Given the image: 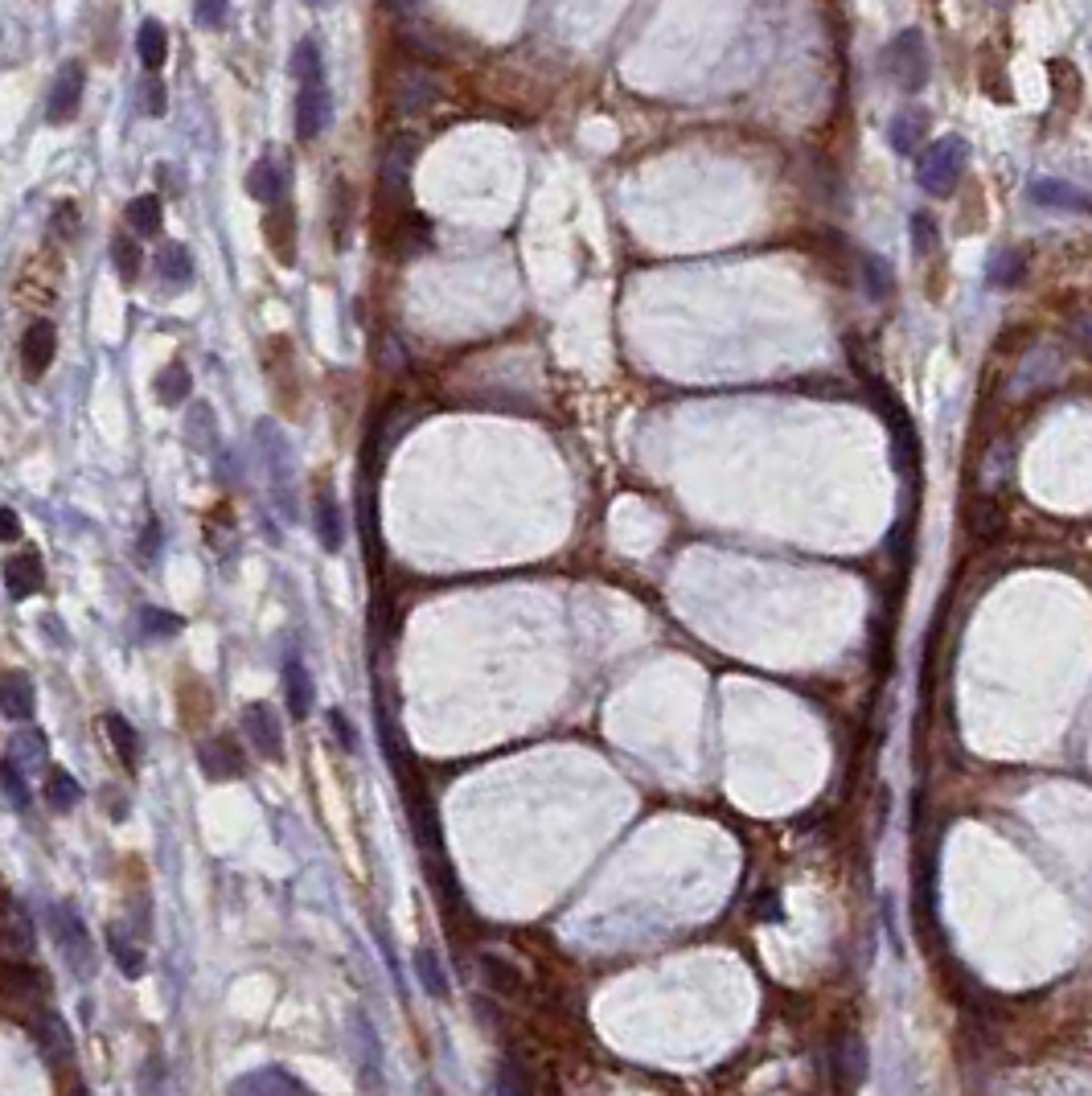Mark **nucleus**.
<instances>
[{
	"mask_svg": "<svg viewBox=\"0 0 1092 1096\" xmlns=\"http://www.w3.org/2000/svg\"><path fill=\"white\" fill-rule=\"evenodd\" d=\"M198 764L205 768L210 780H242L247 776V759H242L239 743L230 735H210L198 743Z\"/></svg>",
	"mask_w": 1092,
	"mask_h": 1096,
	"instance_id": "6e6552de",
	"label": "nucleus"
},
{
	"mask_svg": "<svg viewBox=\"0 0 1092 1096\" xmlns=\"http://www.w3.org/2000/svg\"><path fill=\"white\" fill-rule=\"evenodd\" d=\"M333 119V99L324 86H300L296 95V135L300 140H317Z\"/></svg>",
	"mask_w": 1092,
	"mask_h": 1096,
	"instance_id": "ddd939ff",
	"label": "nucleus"
},
{
	"mask_svg": "<svg viewBox=\"0 0 1092 1096\" xmlns=\"http://www.w3.org/2000/svg\"><path fill=\"white\" fill-rule=\"evenodd\" d=\"M399 243H403L407 251L427 247V243H431V222H427L424 214H407V219L399 222Z\"/></svg>",
	"mask_w": 1092,
	"mask_h": 1096,
	"instance_id": "e433bc0d",
	"label": "nucleus"
},
{
	"mask_svg": "<svg viewBox=\"0 0 1092 1096\" xmlns=\"http://www.w3.org/2000/svg\"><path fill=\"white\" fill-rule=\"evenodd\" d=\"M284 694H288V710L292 719H308V710H312V674L305 670V661L300 658H288L284 661Z\"/></svg>",
	"mask_w": 1092,
	"mask_h": 1096,
	"instance_id": "a211bd4d",
	"label": "nucleus"
},
{
	"mask_svg": "<svg viewBox=\"0 0 1092 1096\" xmlns=\"http://www.w3.org/2000/svg\"><path fill=\"white\" fill-rule=\"evenodd\" d=\"M46 801H50L58 813L74 810V805L83 801V785H79V780H74L67 768H54V773L46 776Z\"/></svg>",
	"mask_w": 1092,
	"mask_h": 1096,
	"instance_id": "c85d7f7f",
	"label": "nucleus"
},
{
	"mask_svg": "<svg viewBox=\"0 0 1092 1096\" xmlns=\"http://www.w3.org/2000/svg\"><path fill=\"white\" fill-rule=\"evenodd\" d=\"M0 534H4V542H17L21 539V518H17V509H13V506L0 509Z\"/></svg>",
	"mask_w": 1092,
	"mask_h": 1096,
	"instance_id": "49530a36",
	"label": "nucleus"
},
{
	"mask_svg": "<svg viewBox=\"0 0 1092 1096\" xmlns=\"http://www.w3.org/2000/svg\"><path fill=\"white\" fill-rule=\"evenodd\" d=\"M103 727H107V740H111V752L120 756L123 768H136V764H140L136 727L128 723L123 715H116V710H107V715H103Z\"/></svg>",
	"mask_w": 1092,
	"mask_h": 1096,
	"instance_id": "412c9836",
	"label": "nucleus"
},
{
	"mask_svg": "<svg viewBox=\"0 0 1092 1096\" xmlns=\"http://www.w3.org/2000/svg\"><path fill=\"white\" fill-rule=\"evenodd\" d=\"M308 4H324V0H308Z\"/></svg>",
	"mask_w": 1092,
	"mask_h": 1096,
	"instance_id": "3c124183",
	"label": "nucleus"
},
{
	"mask_svg": "<svg viewBox=\"0 0 1092 1096\" xmlns=\"http://www.w3.org/2000/svg\"><path fill=\"white\" fill-rule=\"evenodd\" d=\"M136 54H140V62H144V70L156 74V70L165 67V58H169V30H165L161 21L149 17L136 34Z\"/></svg>",
	"mask_w": 1092,
	"mask_h": 1096,
	"instance_id": "aec40b11",
	"label": "nucleus"
},
{
	"mask_svg": "<svg viewBox=\"0 0 1092 1096\" xmlns=\"http://www.w3.org/2000/svg\"><path fill=\"white\" fill-rule=\"evenodd\" d=\"M0 703H4V715H9L13 723L34 719V707H37L34 677L21 674V670H9V674H4V686H0Z\"/></svg>",
	"mask_w": 1092,
	"mask_h": 1096,
	"instance_id": "f3484780",
	"label": "nucleus"
},
{
	"mask_svg": "<svg viewBox=\"0 0 1092 1096\" xmlns=\"http://www.w3.org/2000/svg\"><path fill=\"white\" fill-rule=\"evenodd\" d=\"M415 969H419V981H424V990L431 998H448V981H444V969H440V962L427 953V948H419L415 953Z\"/></svg>",
	"mask_w": 1092,
	"mask_h": 1096,
	"instance_id": "72a5a7b5",
	"label": "nucleus"
},
{
	"mask_svg": "<svg viewBox=\"0 0 1092 1096\" xmlns=\"http://www.w3.org/2000/svg\"><path fill=\"white\" fill-rule=\"evenodd\" d=\"M292 74H296V83L300 86H321L324 58H321V46H317L312 37H300V42H296V50H292Z\"/></svg>",
	"mask_w": 1092,
	"mask_h": 1096,
	"instance_id": "4be33fe9",
	"label": "nucleus"
},
{
	"mask_svg": "<svg viewBox=\"0 0 1092 1096\" xmlns=\"http://www.w3.org/2000/svg\"><path fill=\"white\" fill-rule=\"evenodd\" d=\"M534 1096H563V1093H559V1084H550V1080H538Z\"/></svg>",
	"mask_w": 1092,
	"mask_h": 1096,
	"instance_id": "09e8293b",
	"label": "nucleus"
},
{
	"mask_svg": "<svg viewBox=\"0 0 1092 1096\" xmlns=\"http://www.w3.org/2000/svg\"><path fill=\"white\" fill-rule=\"evenodd\" d=\"M156 271H161L165 284H189L193 280V259H189V251L181 243H165L156 251Z\"/></svg>",
	"mask_w": 1092,
	"mask_h": 1096,
	"instance_id": "bb28decb",
	"label": "nucleus"
},
{
	"mask_svg": "<svg viewBox=\"0 0 1092 1096\" xmlns=\"http://www.w3.org/2000/svg\"><path fill=\"white\" fill-rule=\"evenodd\" d=\"M1031 202L1047 205V210H1068V214H1092L1089 193L1076 189L1072 181H1059V177H1035L1031 181Z\"/></svg>",
	"mask_w": 1092,
	"mask_h": 1096,
	"instance_id": "9b49d317",
	"label": "nucleus"
},
{
	"mask_svg": "<svg viewBox=\"0 0 1092 1096\" xmlns=\"http://www.w3.org/2000/svg\"><path fill=\"white\" fill-rule=\"evenodd\" d=\"M415 135H394L387 152H382V169H378V189H382V202H403L407 198V181H411V161H415Z\"/></svg>",
	"mask_w": 1092,
	"mask_h": 1096,
	"instance_id": "39448f33",
	"label": "nucleus"
},
{
	"mask_svg": "<svg viewBox=\"0 0 1092 1096\" xmlns=\"http://www.w3.org/2000/svg\"><path fill=\"white\" fill-rule=\"evenodd\" d=\"M924 135H928V111H921V107H907V111H900L888 128L891 149L904 152V156H912V152L921 149Z\"/></svg>",
	"mask_w": 1092,
	"mask_h": 1096,
	"instance_id": "6ab92c4d",
	"label": "nucleus"
},
{
	"mask_svg": "<svg viewBox=\"0 0 1092 1096\" xmlns=\"http://www.w3.org/2000/svg\"><path fill=\"white\" fill-rule=\"evenodd\" d=\"M50 924H54V941H58V948L67 953V965L79 974V978H86V974H91V965H95V941H91L86 924L79 920V911L67 908V904H54Z\"/></svg>",
	"mask_w": 1092,
	"mask_h": 1096,
	"instance_id": "7ed1b4c3",
	"label": "nucleus"
},
{
	"mask_svg": "<svg viewBox=\"0 0 1092 1096\" xmlns=\"http://www.w3.org/2000/svg\"><path fill=\"white\" fill-rule=\"evenodd\" d=\"M858 271H863V280H867L870 300H888L891 292H895V275H891L888 259H879V255H863Z\"/></svg>",
	"mask_w": 1092,
	"mask_h": 1096,
	"instance_id": "7c9ffc66",
	"label": "nucleus"
},
{
	"mask_svg": "<svg viewBox=\"0 0 1092 1096\" xmlns=\"http://www.w3.org/2000/svg\"><path fill=\"white\" fill-rule=\"evenodd\" d=\"M193 390V378H189V366L186 362H169L165 370L156 374V399L165 406H177L186 403V394Z\"/></svg>",
	"mask_w": 1092,
	"mask_h": 1096,
	"instance_id": "393cba45",
	"label": "nucleus"
},
{
	"mask_svg": "<svg viewBox=\"0 0 1092 1096\" xmlns=\"http://www.w3.org/2000/svg\"><path fill=\"white\" fill-rule=\"evenodd\" d=\"M838 1068H842V1076L858 1084V1080L867 1076V1047L858 1044V1039H846L842 1056H838Z\"/></svg>",
	"mask_w": 1092,
	"mask_h": 1096,
	"instance_id": "58836bf2",
	"label": "nucleus"
},
{
	"mask_svg": "<svg viewBox=\"0 0 1092 1096\" xmlns=\"http://www.w3.org/2000/svg\"><path fill=\"white\" fill-rule=\"evenodd\" d=\"M226 1096H321V1093H312L305 1080L292 1076L288 1068L268 1063V1068H256V1072H242V1076L230 1080Z\"/></svg>",
	"mask_w": 1092,
	"mask_h": 1096,
	"instance_id": "20e7f679",
	"label": "nucleus"
},
{
	"mask_svg": "<svg viewBox=\"0 0 1092 1096\" xmlns=\"http://www.w3.org/2000/svg\"><path fill=\"white\" fill-rule=\"evenodd\" d=\"M436 95H440V83H436V74H427V67H407L399 74V83H394V107L403 116L424 111Z\"/></svg>",
	"mask_w": 1092,
	"mask_h": 1096,
	"instance_id": "4468645a",
	"label": "nucleus"
},
{
	"mask_svg": "<svg viewBox=\"0 0 1092 1096\" xmlns=\"http://www.w3.org/2000/svg\"><path fill=\"white\" fill-rule=\"evenodd\" d=\"M46 752H50V747H46V735H41V731H17V740H13V747H9V756H25V759H29V768H34V764H46Z\"/></svg>",
	"mask_w": 1092,
	"mask_h": 1096,
	"instance_id": "c9c22d12",
	"label": "nucleus"
},
{
	"mask_svg": "<svg viewBox=\"0 0 1092 1096\" xmlns=\"http://www.w3.org/2000/svg\"><path fill=\"white\" fill-rule=\"evenodd\" d=\"M883 70L907 95H916L928 83V46H924L921 30H904V34L891 37L888 50H883Z\"/></svg>",
	"mask_w": 1092,
	"mask_h": 1096,
	"instance_id": "f03ea898",
	"label": "nucleus"
},
{
	"mask_svg": "<svg viewBox=\"0 0 1092 1096\" xmlns=\"http://www.w3.org/2000/svg\"><path fill=\"white\" fill-rule=\"evenodd\" d=\"M333 727H337V740H342V747H354V731H349L342 710H333Z\"/></svg>",
	"mask_w": 1092,
	"mask_h": 1096,
	"instance_id": "de8ad7c7",
	"label": "nucleus"
},
{
	"mask_svg": "<svg viewBox=\"0 0 1092 1096\" xmlns=\"http://www.w3.org/2000/svg\"><path fill=\"white\" fill-rule=\"evenodd\" d=\"M144 111H149V116H165V111H169V95H165V86L156 83V79L144 83Z\"/></svg>",
	"mask_w": 1092,
	"mask_h": 1096,
	"instance_id": "a18cd8bd",
	"label": "nucleus"
},
{
	"mask_svg": "<svg viewBox=\"0 0 1092 1096\" xmlns=\"http://www.w3.org/2000/svg\"><path fill=\"white\" fill-rule=\"evenodd\" d=\"M54 350H58V329L50 321H34L25 329V338H21V370H25L29 382L50 370Z\"/></svg>",
	"mask_w": 1092,
	"mask_h": 1096,
	"instance_id": "9d476101",
	"label": "nucleus"
},
{
	"mask_svg": "<svg viewBox=\"0 0 1092 1096\" xmlns=\"http://www.w3.org/2000/svg\"><path fill=\"white\" fill-rule=\"evenodd\" d=\"M1047 79H1052V86H1056V95H1068V99L1080 95V74H1076L1072 62L1052 58V62H1047Z\"/></svg>",
	"mask_w": 1092,
	"mask_h": 1096,
	"instance_id": "4c0bfd02",
	"label": "nucleus"
},
{
	"mask_svg": "<svg viewBox=\"0 0 1092 1096\" xmlns=\"http://www.w3.org/2000/svg\"><path fill=\"white\" fill-rule=\"evenodd\" d=\"M247 193L263 205H280L288 198V169L272 156H263L256 169L247 173Z\"/></svg>",
	"mask_w": 1092,
	"mask_h": 1096,
	"instance_id": "dca6fc26",
	"label": "nucleus"
},
{
	"mask_svg": "<svg viewBox=\"0 0 1092 1096\" xmlns=\"http://www.w3.org/2000/svg\"><path fill=\"white\" fill-rule=\"evenodd\" d=\"M83 86H86L83 62H67V67L58 70V79H54L50 95H46V119H50V123H67V119L79 116Z\"/></svg>",
	"mask_w": 1092,
	"mask_h": 1096,
	"instance_id": "423d86ee",
	"label": "nucleus"
},
{
	"mask_svg": "<svg viewBox=\"0 0 1092 1096\" xmlns=\"http://www.w3.org/2000/svg\"><path fill=\"white\" fill-rule=\"evenodd\" d=\"M111 263L120 271L123 284H132L140 275V247L132 243V235H116L111 238Z\"/></svg>",
	"mask_w": 1092,
	"mask_h": 1096,
	"instance_id": "2f4dec72",
	"label": "nucleus"
},
{
	"mask_svg": "<svg viewBox=\"0 0 1092 1096\" xmlns=\"http://www.w3.org/2000/svg\"><path fill=\"white\" fill-rule=\"evenodd\" d=\"M140 624H144L149 637H165V633H177V628H181V621H177L173 612H156V608H144V612H140Z\"/></svg>",
	"mask_w": 1092,
	"mask_h": 1096,
	"instance_id": "79ce46f5",
	"label": "nucleus"
},
{
	"mask_svg": "<svg viewBox=\"0 0 1092 1096\" xmlns=\"http://www.w3.org/2000/svg\"><path fill=\"white\" fill-rule=\"evenodd\" d=\"M0 785H4L9 805H13L17 813L29 805V789H25V780H21V764L13 756H4V764H0Z\"/></svg>",
	"mask_w": 1092,
	"mask_h": 1096,
	"instance_id": "473e14b6",
	"label": "nucleus"
},
{
	"mask_svg": "<svg viewBox=\"0 0 1092 1096\" xmlns=\"http://www.w3.org/2000/svg\"><path fill=\"white\" fill-rule=\"evenodd\" d=\"M156 546V526H149V534H144V555H153Z\"/></svg>",
	"mask_w": 1092,
	"mask_h": 1096,
	"instance_id": "8fccbe9b",
	"label": "nucleus"
},
{
	"mask_svg": "<svg viewBox=\"0 0 1092 1096\" xmlns=\"http://www.w3.org/2000/svg\"><path fill=\"white\" fill-rule=\"evenodd\" d=\"M1023 271H1026L1023 255H1019V251H1002L998 259H994V268H990V284L994 287H1014Z\"/></svg>",
	"mask_w": 1092,
	"mask_h": 1096,
	"instance_id": "f704fd0d",
	"label": "nucleus"
},
{
	"mask_svg": "<svg viewBox=\"0 0 1092 1096\" xmlns=\"http://www.w3.org/2000/svg\"><path fill=\"white\" fill-rule=\"evenodd\" d=\"M317 539H321L324 551H337L342 546V509L333 502V493L321 490L317 493Z\"/></svg>",
	"mask_w": 1092,
	"mask_h": 1096,
	"instance_id": "b1692460",
	"label": "nucleus"
},
{
	"mask_svg": "<svg viewBox=\"0 0 1092 1096\" xmlns=\"http://www.w3.org/2000/svg\"><path fill=\"white\" fill-rule=\"evenodd\" d=\"M1068 338L1084 350V354H1092V308H1084V313H1076L1072 321H1068Z\"/></svg>",
	"mask_w": 1092,
	"mask_h": 1096,
	"instance_id": "c03bdc74",
	"label": "nucleus"
},
{
	"mask_svg": "<svg viewBox=\"0 0 1092 1096\" xmlns=\"http://www.w3.org/2000/svg\"><path fill=\"white\" fill-rule=\"evenodd\" d=\"M37 932H34V916L25 911L21 899H9V953H34Z\"/></svg>",
	"mask_w": 1092,
	"mask_h": 1096,
	"instance_id": "cd10ccee",
	"label": "nucleus"
},
{
	"mask_svg": "<svg viewBox=\"0 0 1092 1096\" xmlns=\"http://www.w3.org/2000/svg\"><path fill=\"white\" fill-rule=\"evenodd\" d=\"M965 156H970V144H965L961 135H940V140H933V144L921 152V165H916V181H921L924 193L949 198L957 189V181H961Z\"/></svg>",
	"mask_w": 1092,
	"mask_h": 1096,
	"instance_id": "f257e3e1",
	"label": "nucleus"
},
{
	"mask_svg": "<svg viewBox=\"0 0 1092 1096\" xmlns=\"http://www.w3.org/2000/svg\"><path fill=\"white\" fill-rule=\"evenodd\" d=\"M875 399H879V406L888 411V420H891V448H895V464H900L904 473H912V469H916V460H921V439H916V432H912V420L904 415V406L891 399V390L879 387V382H875Z\"/></svg>",
	"mask_w": 1092,
	"mask_h": 1096,
	"instance_id": "0eeeda50",
	"label": "nucleus"
},
{
	"mask_svg": "<svg viewBox=\"0 0 1092 1096\" xmlns=\"http://www.w3.org/2000/svg\"><path fill=\"white\" fill-rule=\"evenodd\" d=\"M937 243H940L937 222L928 219V214H912V247H916V255H933Z\"/></svg>",
	"mask_w": 1092,
	"mask_h": 1096,
	"instance_id": "ea45409f",
	"label": "nucleus"
},
{
	"mask_svg": "<svg viewBox=\"0 0 1092 1096\" xmlns=\"http://www.w3.org/2000/svg\"><path fill=\"white\" fill-rule=\"evenodd\" d=\"M970 522L977 534H990V530L1002 526V509L994 506V502H977V506L970 509Z\"/></svg>",
	"mask_w": 1092,
	"mask_h": 1096,
	"instance_id": "37998d69",
	"label": "nucleus"
},
{
	"mask_svg": "<svg viewBox=\"0 0 1092 1096\" xmlns=\"http://www.w3.org/2000/svg\"><path fill=\"white\" fill-rule=\"evenodd\" d=\"M242 735L256 743L263 759H284V731L275 723V710L268 703H251L242 710Z\"/></svg>",
	"mask_w": 1092,
	"mask_h": 1096,
	"instance_id": "1a4fd4ad",
	"label": "nucleus"
},
{
	"mask_svg": "<svg viewBox=\"0 0 1092 1096\" xmlns=\"http://www.w3.org/2000/svg\"><path fill=\"white\" fill-rule=\"evenodd\" d=\"M107 948H111V957H116V965H120V969H123V978L136 981L140 974H144V948L132 945V941L123 936L120 928H107Z\"/></svg>",
	"mask_w": 1092,
	"mask_h": 1096,
	"instance_id": "c756f323",
	"label": "nucleus"
},
{
	"mask_svg": "<svg viewBox=\"0 0 1092 1096\" xmlns=\"http://www.w3.org/2000/svg\"><path fill=\"white\" fill-rule=\"evenodd\" d=\"M161 222H165V210H161V198L156 193H140L128 202V226L136 231V235L153 238L161 235Z\"/></svg>",
	"mask_w": 1092,
	"mask_h": 1096,
	"instance_id": "5701e85b",
	"label": "nucleus"
},
{
	"mask_svg": "<svg viewBox=\"0 0 1092 1096\" xmlns=\"http://www.w3.org/2000/svg\"><path fill=\"white\" fill-rule=\"evenodd\" d=\"M226 9H230V0H193V21L205 30H218L226 21Z\"/></svg>",
	"mask_w": 1092,
	"mask_h": 1096,
	"instance_id": "a19ab883",
	"label": "nucleus"
},
{
	"mask_svg": "<svg viewBox=\"0 0 1092 1096\" xmlns=\"http://www.w3.org/2000/svg\"><path fill=\"white\" fill-rule=\"evenodd\" d=\"M41 588H46V567H41L37 551H21V555H13L4 563V591H9V600H29Z\"/></svg>",
	"mask_w": 1092,
	"mask_h": 1096,
	"instance_id": "f8f14e48",
	"label": "nucleus"
},
{
	"mask_svg": "<svg viewBox=\"0 0 1092 1096\" xmlns=\"http://www.w3.org/2000/svg\"><path fill=\"white\" fill-rule=\"evenodd\" d=\"M358 1039L366 1047V1063H361V1084L370 1088V1093H382V1051H378V1035L370 1027V1018L358 1014Z\"/></svg>",
	"mask_w": 1092,
	"mask_h": 1096,
	"instance_id": "a878e982",
	"label": "nucleus"
},
{
	"mask_svg": "<svg viewBox=\"0 0 1092 1096\" xmlns=\"http://www.w3.org/2000/svg\"><path fill=\"white\" fill-rule=\"evenodd\" d=\"M480 981H485V990H494V998H522L526 994V978H522V969L510 962V957H501V953H480Z\"/></svg>",
	"mask_w": 1092,
	"mask_h": 1096,
	"instance_id": "2eb2a0df",
	"label": "nucleus"
}]
</instances>
